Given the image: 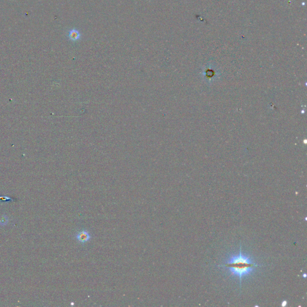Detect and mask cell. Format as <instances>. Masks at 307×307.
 Segmentation results:
<instances>
[{
	"mask_svg": "<svg viewBox=\"0 0 307 307\" xmlns=\"http://www.w3.org/2000/svg\"><path fill=\"white\" fill-rule=\"evenodd\" d=\"M218 266L227 269L232 275L238 276L241 284L243 276L250 274L255 267L260 265L254 263L249 256L243 254L241 246L238 254L231 257L224 265Z\"/></svg>",
	"mask_w": 307,
	"mask_h": 307,
	"instance_id": "1",
	"label": "cell"
},
{
	"mask_svg": "<svg viewBox=\"0 0 307 307\" xmlns=\"http://www.w3.org/2000/svg\"><path fill=\"white\" fill-rule=\"evenodd\" d=\"M76 238L79 243L84 244L88 242L91 239V236L87 230H81L76 235Z\"/></svg>",
	"mask_w": 307,
	"mask_h": 307,
	"instance_id": "2",
	"label": "cell"
},
{
	"mask_svg": "<svg viewBox=\"0 0 307 307\" xmlns=\"http://www.w3.org/2000/svg\"><path fill=\"white\" fill-rule=\"evenodd\" d=\"M67 36L71 41H78L81 38V34L76 29H71L69 31Z\"/></svg>",
	"mask_w": 307,
	"mask_h": 307,
	"instance_id": "3",
	"label": "cell"
},
{
	"mask_svg": "<svg viewBox=\"0 0 307 307\" xmlns=\"http://www.w3.org/2000/svg\"><path fill=\"white\" fill-rule=\"evenodd\" d=\"M9 223V218L6 215H3L0 218V225L2 226L7 225Z\"/></svg>",
	"mask_w": 307,
	"mask_h": 307,
	"instance_id": "4",
	"label": "cell"
},
{
	"mask_svg": "<svg viewBox=\"0 0 307 307\" xmlns=\"http://www.w3.org/2000/svg\"><path fill=\"white\" fill-rule=\"evenodd\" d=\"M0 200L1 201H3V202H7V201H9V200H13L12 199H11L10 197H7L6 196H0Z\"/></svg>",
	"mask_w": 307,
	"mask_h": 307,
	"instance_id": "5",
	"label": "cell"
},
{
	"mask_svg": "<svg viewBox=\"0 0 307 307\" xmlns=\"http://www.w3.org/2000/svg\"><path fill=\"white\" fill-rule=\"evenodd\" d=\"M287 302L286 301H283L282 302L281 305H282V307H286L287 305Z\"/></svg>",
	"mask_w": 307,
	"mask_h": 307,
	"instance_id": "6",
	"label": "cell"
},
{
	"mask_svg": "<svg viewBox=\"0 0 307 307\" xmlns=\"http://www.w3.org/2000/svg\"><path fill=\"white\" fill-rule=\"evenodd\" d=\"M304 278H305V277H306V274H304Z\"/></svg>",
	"mask_w": 307,
	"mask_h": 307,
	"instance_id": "7",
	"label": "cell"
}]
</instances>
